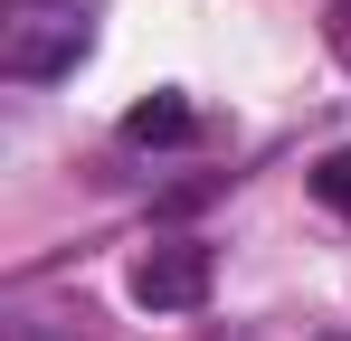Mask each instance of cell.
I'll return each mask as SVG.
<instances>
[{"label": "cell", "instance_id": "3957f363", "mask_svg": "<svg viewBox=\"0 0 351 341\" xmlns=\"http://www.w3.org/2000/svg\"><path fill=\"white\" fill-rule=\"evenodd\" d=\"M123 142H190V105L180 95H143L123 114Z\"/></svg>", "mask_w": 351, "mask_h": 341}, {"label": "cell", "instance_id": "5b68a950", "mask_svg": "<svg viewBox=\"0 0 351 341\" xmlns=\"http://www.w3.org/2000/svg\"><path fill=\"white\" fill-rule=\"evenodd\" d=\"M342 38H351V0H342Z\"/></svg>", "mask_w": 351, "mask_h": 341}, {"label": "cell", "instance_id": "6da1fadb", "mask_svg": "<svg viewBox=\"0 0 351 341\" xmlns=\"http://www.w3.org/2000/svg\"><path fill=\"white\" fill-rule=\"evenodd\" d=\"M95 48V10L86 0H10L0 10V76L10 86H48Z\"/></svg>", "mask_w": 351, "mask_h": 341}, {"label": "cell", "instance_id": "8992f818", "mask_svg": "<svg viewBox=\"0 0 351 341\" xmlns=\"http://www.w3.org/2000/svg\"><path fill=\"white\" fill-rule=\"evenodd\" d=\"M29 341H48V332H29Z\"/></svg>", "mask_w": 351, "mask_h": 341}, {"label": "cell", "instance_id": "277c9868", "mask_svg": "<svg viewBox=\"0 0 351 341\" xmlns=\"http://www.w3.org/2000/svg\"><path fill=\"white\" fill-rule=\"evenodd\" d=\"M313 199L351 218V152H323V162H313Z\"/></svg>", "mask_w": 351, "mask_h": 341}, {"label": "cell", "instance_id": "7a4b0ae2", "mask_svg": "<svg viewBox=\"0 0 351 341\" xmlns=\"http://www.w3.org/2000/svg\"><path fill=\"white\" fill-rule=\"evenodd\" d=\"M209 275H219V256L199 237H162V247L133 256V303L143 313H190V303H209Z\"/></svg>", "mask_w": 351, "mask_h": 341}]
</instances>
